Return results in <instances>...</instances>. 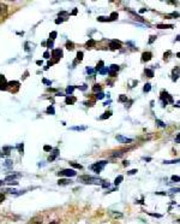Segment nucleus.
Returning a JSON list of instances; mask_svg holds the SVG:
<instances>
[{
  "mask_svg": "<svg viewBox=\"0 0 180 224\" xmlns=\"http://www.w3.org/2000/svg\"><path fill=\"white\" fill-rule=\"evenodd\" d=\"M79 182L87 183V185H99V183L102 182V180H100L99 177H94V176H89V175H83L78 177Z\"/></svg>",
  "mask_w": 180,
  "mask_h": 224,
  "instance_id": "obj_1",
  "label": "nucleus"
},
{
  "mask_svg": "<svg viewBox=\"0 0 180 224\" xmlns=\"http://www.w3.org/2000/svg\"><path fill=\"white\" fill-rule=\"evenodd\" d=\"M107 163L108 162H106V160H101V162H97V163H95V164H93V165H90V169H91L93 171H95V172H101L103 169H104V166L107 165Z\"/></svg>",
  "mask_w": 180,
  "mask_h": 224,
  "instance_id": "obj_2",
  "label": "nucleus"
},
{
  "mask_svg": "<svg viewBox=\"0 0 180 224\" xmlns=\"http://www.w3.org/2000/svg\"><path fill=\"white\" fill-rule=\"evenodd\" d=\"M160 99H161V101H162V104H163V106L167 105L168 102H169V104L173 102V98H172V95H169L166 91H162V92H161V97H160Z\"/></svg>",
  "mask_w": 180,
  "mask_h": 224,
  "instance_id": "obj_3",
  "label": "nucleus"
},
{
  "mask_svg": "<svg viewBox=\"0 0 180 224\" xmlns=\"http://www.w3.org/2000/svg\"><path fill=\"white\" fill-rule=\"evenodd\" d=\"M76 171L73 169H64L61 171L58 172V176H66V177H73V176H76Z\"/></svg>",
  "mask_w": 180,
  "mask_h": 224,
  "instance_id": "obj_4",
  "label": "nucleus"
},
{
  "mask_svg": "<svg viewBox=\"0 0 180 224\" xmlns=\"http://www.w3.org/2000/svg\"><path fill=\"white\" fill-rule=\"evenodd\" d=\"M63 57V51L60 48H56V50H53L52 51V58H54V63H58L59 59Z\"/></svg>",
  "mask_w": 180,
  "mask_h": 224,
  "instance_id": "obj_5",
  "label": "nucleus"
},
{
  "mask_svg": "<svg viewBox=\"0 0 180 224\" xmlns=\"http://www.w3.org/2000/svg\"><path fill=\"white\" fill-rule=\"evenodd\" d=\"M119 71V65L117 64H112V65L108 68V75H111L112 77H114L117 75V73Z\"/></svg>",
  "mask_w": 180,
  "mask_h": 224,
  "instance_id": "obj_6",
  "label": "nucleus"
},
{
  "mask_svg": "<svg viewBox=\"0 0 180 224\" xmlns=\"http://www.w3.org/2000/svg\"><path fill=\"white\" fill-rule=\"evenodd\" d=\"M19 82L18 81H11V82H7V89H11V88L13 87L14 88V89H13V93H16V92H17L18 89H19Z\"/></svg>",
  "mask_w": 180,
  "mask_h": 224,
  "instance_id": "obj_7",
  "label": "nucleus"
},
{
  "mask_svg": "<svg viewBox=\"0 0 180 224\" xmlns=\"http://www.w3.org/2000/svg\"><path fill=\"white\" fill-rule=\"evenodd\" d=\"M109 48H111L112 51L120 50V48H121V42L118 41V40H113V41H111V44H109Z\"/></svg>",
  "mask_w": 180,
  "mask_h": 224,
  "instance_id": "obj_8",
  "label": "nucleus"
},
{
  "mask_svg": "<svg viewBox=\"0 0 180 224\" xmlns=\"http://www.w3.org/2000/svg\"><path fill=\"white\" fill-rule=\"evenodd\" d=\"M11 151H12V147H11V146H5V147H3L1 149H0V156H1V157L10 156Z\"/></svg>",
  "mask_w": 180,
  "mask_h": 224,
  "instance_id": "obj_9",
  "label": "nucleus"
},
{
  "mask_svg": "<svg viewBox=\"0 0 180 224\" xmlns=\"http://www.w3.org/2000/svg\"><path fill=\"white\" fill-rule=\"evenodd\" d=\"M0 91H7V81L4 75H0Z\"/></svg>",
  "mask_w": 180,
  "mask_h": 224,
  "instance_id": "obj_10",
  "label": "nucleus"
},
{
  "mask_svg": "<svg viewBox=\"0 0 180 224\" xmlns=\"http://www.w3.org/2000/svg\"><path fill=\"white\" fill-rule=\"evenodd\" d=\"M42 217L41 216H35V217H32L29 222H28V224H42Z\"/></svg>",
  "mask_w": 180,
  "mask_h": 224,
  "instance_id": "obj_11",
  "label": "nucleus"
},
{
  "mask_svg": "<svg viewBox=\"0 0 180 224\" xmlns=\"http://www.w3.org/2000/svg\"><path fill=\"white\" fill-rule=\"evenodd\" d=\"M58 156H59V149H58V148L52 149V154H51L49 157H48V162H54Z\"/></svg>",
  "mask_w": 180,
  "mask_h": 224,
  "instance_id": "obj_12",
  "label": "nucleus"
},
{
  "mask_svg": "<svg viewBox=\"0 0 180 224\" xmlns=\"http://www.w3.org/2000/svg\"><path fill=\"white\" fill-rule=\"evenodd\" d=\"M153 58V53L151 52H143L142 54V62H149Z\"/></svg>",
  "mask_w": 180,
  "mask_h": 224,
  "instance_id": "obj_13",
  "label": "nucleus"
},
{
  "mask_svg": "<svg viewBox=\"0 0 180 224\" xmlns=\"http://www.w3.org/2000/svg\"><path fill=\"white\" fill-rule=\"evenodd\" d=\"M115 139H117L119 142H121V143H130V142H132V141H133L132 139H127V138H124V136H121V135H117V136H115Z\"/></svg>",
  "mask_w": 180,
  "mask_h": 224,
  "instance_id": "obj_14",
  "label": "nucleus"
},
{
  "mask_svg": "<svg viewBox=\"0 0 180 224\" xmlns=\"http://www.w3.org/2000/svg\"><path fill=\"white\" fill-rule=\"evenodd\" d=\"M76 98L75 97H72V95H67L66 97V99H65V102L67 104V105H73V104L76 102Z\"/></svg>",
  "mask_w": 180,
  "mask_h": 224,
  "instance_id": "obj_15",
  "label": "nucleus"
},
{
  "mask_svg": "<svg viewBox=\"0 0 180 224\" xmlns=\"http://www.w3.org/2000/svg\"><path fill=\"white\" fill-rule=\"evenodd\" d=\"M71 183H72V181L71 180H69V178H64V180H59L58 181V185L59 186H67V185H71Z\"/></svg>",
  "mask_w": 180,
  "mask_h": 224,
  "instance_id": "obj_16",
  "label": "nucleus"
},
{
  "mask_svg": "<svg viewBox=\"0 0 180 224\" xmlns=\"http://www.w3.org/2000/svg\"><path fill=\"white\" fill-rule=\"evenodd\" d=\"M18 177H21V174H13V175H9V176H6V178H5V181H13V180H16V178H18Z\"/></svg>",
  "mask_w": 180,
  "mask_h": 224,
  "instance_id": "obj_17",
  "label": "nucleus"
},
{
  "mask_svg": "<svg viewBox=\"0 0 180 224\" xmlns=\"http://www.w3.org/2000/svg\"><path fill=\"white\" fill-rule=\"evenodd\" d=\"M6 12H7V6H6L5 4L0 3V17H1V16H4Z\"/></svg>",
  "mask_w": 180,
  "mask_h": 224,
  "instance_id": "obj_18",
  "label": "nucleus"
},
{
  "mask_svg": "<svg viewBox=\"0 0 180 224\" xmlns=\"http://www.w3.org/2000/svg\"><path fill=\"white\" fill-rule=\"evenodd\" d=\"M96 45V41H95V40H93V39H90L89 40V41L87 42V48L89 50V48H93V47Z\"/></svg>",
  "mask_w": 180,
  "mask_h": 224,
  "instance_id": "obj_19",
  "label": "nucleus"
},
{
  "mask_svg": "<svg viewBox=\"0 0 180 224\" xmlns=\"http://www.w3.org/2000/svg\"><path fill=\"white\" fill-rule=\"evenodd\" d=\"M101 89H102V86L99 84V83H96V84L93 87V92H94V93H100Z\"/></svg>",
  "mask_w": 180,
  "mask_h": 224,
  "instance_id": "obj_20",
  "label": "nucleus"
},
{
  "mask_svg": "<svg viewBox=\"0 0 180 224\" xmlns=\"http://www.w3.org/2000/svg\"><path fill=\"white\" fill-rule=\"evenodd\" d=\"M157 28L159 29H172V28H174L172 24H157Z\"/></svg>",
  "mask_w": 180,
  "mask_h": 224,
  "instance_id": "obj_21",
  "label": "nucleus"
},
{
  "mask_svg": "<svg viewBox=\"0 0 180 224\" xmlns=\"http://www.w3.org/2000/svg\"><path fill=\"white\" fill-rule=\"evenodd\" d=\"M122 180H124V176H122V175H119L118 177L115 178V181H114V185H115V186L120 185V183H121V181H122Z\"/></svg>",
  "mask_w": 180,
  "mask_h": 224,
  "instance_id": "obj_22",
  "label": "nucleus"
},
{
  "mask_svg": "<svg viewBox=\"0 0 180 224\" xmlns=\"http://www.w3.org/2000/svg\"><path fill=\"white\" fill-rule=\"evenodd\" d=\"M112 116V112L111 111H107V112H104V113L100 117V119H107V118H109Z\"/></svg>",
  "mask_w": 180,
  "mask_h": 224,
  "instance_id": "obj_23",
  "label": "nucleus"
},
{
  "mask_svg": "<svg viewBox=\"0 0 180 224\" xmlns=\"http://www.w3.org/2000/svg\"><path fill=\"white\" fill-rule=\"evenodd\" d=\"M66 48H67L69 51H72L73 48H75V44H73L72 41H67V42H66Z\"/></svg>",
  "mask_w": 180,
  "mask_h": 224,
  "instance_id": "obj_24",
  "label": "nucleus"
},
{
  "mask_svg": "<svg viewBox=\"0 0 180 224\" xmlns=\"http://www.w3.org/2000/svg\"><path fill=\"white\" fill-rule=\"evenodd\" d=\"M144 74L148 76V77H154V71L150 70V69H145V70H144Z\"/></svg>",
  "mask_w": 180,
  "mask_h": 224,
  "instance_id": "obj_25",
  "label": "nucleus"
},
{
  "mask_svg": "<svg viewBox=\"0 0 180 224\" xmlns=\"http://www.w3.org/2000/svg\"><path fill=\"white\" fill-rule=\"evenodd\" d=\"M150 89H151V84H150V83H145V84H144V88H143V92H144V93H148V92H150Z\"/></svg>",
  "mask_w": 180,
  "mask_h": 224,
  "instance_id": "obj_26",
  "label": "nucleus"
},
{
  "mask_svg": "<svg viewBox=\"0 0 180 224\" xmlns=\"http://www.w3.org/2000/svg\"><path fill=\"white\" fill-rule=\"evenodd\" d=\"M76 89V87H73V86H69L67 88H66V94L67 95H71L72 94V92Z\"/></svg>",
  "mask_w": 180,
  "mask_h": 224,
  "instance_id": "obj_27",
  "label": "nucleus"
},
{
  "mask_svg": "<svg viewBox=\"0 0 180 224\" xmlns=\"http://www.w3.org/2000/svg\"><path fill=\"white\" fill-rule=\"evenodd\" d=\"M124 152L125 151H118V152H114V153L112 154L113 158H117V157H121L122 154H124Z\"/></svg>",
  "mask_w": 180,
  "mask_h": 224,
  "instance_id": "obj_28",
  "label": "nucleus"
},
{
  "mask_svg": "<svg viewBox=\"0 0 180 224\" xmlns=\"http://www.w3.org/2000/svg\"><path fill=\"white\" fill-rule=\"evenodd\" d=\"M179 76V66H177V71L173 70V81H177Z\"/></svg>",
  "mask_w": 180,
  "mask_h": 224,
  "instance_id": "obj_29",
  "label": "nucleus"
},
{
  "mask_svg": "<svg viewBox=\"0 0 180 224\" xmlns=\"http://www.w3.org/2000/svg\"><path fill=\"white\" fill-rule=\"evenodd\" d=\"M103 60H100L99 62V64H97V66H96V69H95V71H100L101 69H103Z\"/></svg>",
  "mask_w": 180,
  "mask_h": 224,
  "instance_id": "obj_30",
  "label": "nucleus"
},
{
  "mask_svg": "<svg viewBox=\"0 0 180 224\" xmlns=\"http://www.w3.org/2000/svg\"><path fill=\"white\" fill-rule=\"evenodd\" d=\"M83 52L82 51H79V52H77V62H82L83 60Z\"/></svg>",
  "mask_w": 180,
  "mask_h": 224,
  "instance_id": "obj_31",
  "label": "nucleus"
},
{
  "mask_svg": "<svg viewBox=\"0 0 180 224\" xmlns=\"http://www.w3.org/2000/svg\"><path fill=\"white\" fill-rule=\"evenodd\" d=\"M118 18V12H112L111 16H109V19L111 21H115Z\"/></svg>",
  "mask_w": 180,
  "mask_h": 224,
  "instance_id": "obj_32",
  "label": "nucleus"
},
{
  "mask_svg": "<svg viewBox=\"0 0 180 224\" xmlns=\"http://www.w3.org/2000/svg\"><path fill=\"white\" fill-rule=\"evenodd\" d=\"M97 21L99 22H109V17H103V16H100L99 18H97Z\"/></svg>",
  "mask_w": 180,
  "mask_h": 224,
  "instance_id": "obj_33",
  "label": "nucleus"
},
{
  "mask_svg": "<svg viewBox=\"0 0 180 224\" xmlns=\"http://www.w3.org/2000/svg\"><path fill=\"white\" fill-rule=\"evenodd\" d=\"M118 101H119V102H125V101H127V95H120L119 99H118Z\"/></svg>",
  "mask_w": 180,
  "mask_h": 224,
  "instance_id": "obj_34",
  "label": "nucleus"
},
{
  "mask_svg": "<svg viewBox=\"0 0 180 224\" xmlns=\"http://www.w3.org/2000/svg\"><path fill=\"white\" fill-rule=\"evenodd\" d=\"M47 113H49V115H55V111H54V107H53V105H51L47 109Z\"/></svg>",
  "mask_w": 180,
  "mask_h": 224,
  "instance_id": "obj_35",
  "label": "nucleus"
},
{
  "mask_svg": "<svg viewBox=\"0 0 180 224\" xmlns=\"http://www.w3.org/2000/svg\"><path fill=\"white\" fill-rule=\"evenodd\" d=\"M85 129H87V127H72L71 128V130H79V131L85 130Z\"/></svg>",
  "mask_w": 180,
  "mask_h": 224,
  "instance_id": "obj_36",
  "label": "nucleus"
},
{
  "mask_svg": "<svg viewBox=\"0 0 180 224\" xmlns=\"http://www.w3.org/2000/svg\"><path fill=\"white\" fill-rule=\"evenodd\" d=\"M17 148H18V151H19V153L23 154V152H24V143H23V142L19 143V145L17 146Z\"/></svg>",
  "mask_w": 180,
  "mask_h": 224,
  "instance_id": "obj_37",
  "label": "nucleus"
},
{
  "mask_svg": "<svg viewBox=\"0 0 180 224\" xmlns=\"http://www.w3.org/2000/svg\"><path fill=\"white\" fill-rule=\"evenodd\" d=\"M70 165H71V166H73V167H76V169H79V170L82 169V165H80V164H77V163L71 162V163H70Z\"/></svg>",
  "mask_w": 180,
  "mask_h": 224,
  "instance_id": "obj_38",
  "label": "nucleus"
},
{
  "mask_svg": "<svg viewBox=\"0 0 180 224\" xmlns=\"http://www.w3.org/2000/svg\"><path fill=\"white\" fill-rule=\"evenodd\" d=\"M63 17H69V13H67V12H65V11L60 12V13H59V18H61V19L64 21V18H63Z\"/></svg>",
  "mask_w": 180,
  "mask_h": 224,
  "instance_id": "obj_39",
  "label": "nucleus"
},
{
  "mask_svg": "<svg viewBox=\"0 0 180 224\" xmlns=\"http://www.w3.org/2000/svg\"><path fill=\"white\" fill-rule=\"evenodd\" d=\"M103 98H104V94H103L102 92H100V93H96V99L101 100V99H103Z\"/></svg>",
  "mask_w": 180,
  "mask_h": 224,
  "instance_id": "obj_40",
  "label": "nucleus"
},
{
  "mask_svg": "<svg viewBox=\"0 0 180 224\" xmlns=\"http://www.w3.org/2000/svg\"><path fill=\"white\" fill-rule=\"evenodd\" d=\"M99 73L101 74V75H106V74H108V68H103V69H101Z\"/></svg>",
  "mask_w": 180,
  "mask_h": 224,
  "instance_id": "obj_41",
  "label": "nucleus"
},
{
  "mask_svg": "<svg viewBox=\"0 0 180 224\" xmlns=\"http://www.w3.org/2000/svg\"><path fill=\"white\" fill-rule=\"evenodd\" d=\"M47 47H48V48H52V47H53V40H51V39H48V41H47Z\"/></svg>",
  "mask_w": 180,
  "mask_h": 224,
  "instance_id": "obj_42",
  "label": "nucleus"
},
{
  "mask_svg": "<svg viewBox=\"0 0 180 224\" xmlns=\"http://www.w3.org/2000/svg\"><path fill=\"white\" fill-rule=\"evenodd\" d=\"M156 124H157L159 127H161V128H165V127H166V124L163 123L162 121H160V119H156Z\"/></svg>",
  "mask_w": 180,
  "mask_h": 224,
  "instance_id": "obj_43",
  "label": "nucleus"
},
{
  "mask_svg": "<svg viewBox=\"0 0 180 224\" xmlns=\"http://www.w3.org/2000/svg\"><path fill=\"white\" fill-rule=\"evenodd\" d=\"M56 35H58V33H56V31H52L51 35H49V39H51V40H54V39L56 37Z\"/></svg>",
  "mask_w": 180,
  "mask_h": 224,
  "instance_id": "obj_44",
  "label": "nucleus"
},
{
  "mask_svg": "<svg viewBox=\"0 0 180 224\" xmlns=\"http://www.w3.org/2000/svg\"><path fill=\"white\" fill-rule=\"evenodd\" d=\"M43 149H45V151H46V152H51V151H52V149H53V148H52V147H51V146H48V145H46V146H45V147H43Z\"/></svg>",
  "mask_w": 180,
  "mask_h": 224,
  "instance_id": "obj_45",
  "label": "nucleus"
},
{
  "mask_svg": "<svg viewBox=\"0 0 180 224\" xmlns=\"http://www.w3.org/2000/svg\"><path fill=\"white\" fill-rule=\"evenodd\" d=\"M173 163H179V159H177V160H165V164H173Z\"/></svg>",
  "mask_w": 180,
  "mask_h": 224,
  "instance_id": "obj_46",
  "label": "nucleus"
},
{
  "mask_svg": "<svg viewBox=\"0 0 180 224\" xmlns=\"http://www.w3.org/2000/svg\"><path fill=\"white\" fill-rule=\"evenodd\" d=\"M172 181H174V182H179V181H180L179 176H172Z\"/></svg>",
  "mask_w": 180,
  "mask_h": 224,
  "instance_id": "obj_47",
  "label": "nucleus"
},
{
  "mask_svg": "<svg viewBox=\"0 0 180 224\" xmlns=\"http://www.w3.org/2000/svg\"><path fill=\"white\" fill-rule=\"evenodd\" d=\"M5 200V194H3V193H0V204H1L3 201Z\"/></svg>",
  "mask_w": 180,
  "mask_h": 224,
  "instance_id": "obj_48",
  "label": "nucleus"
},
{
  "mask_svg": "<svg viewBox=\"0 0 180 224\" xmlns=\"http://www.w3.org/2000/svg\"><path fill=\"white\" fill-rule=\"evenodd\" d=\"M155 40H156V36H155V35H153V36H150V40H149V44H153V42L155 41Z\"/></svg>",
  "mask_w": 180,
  "mask_h": 224,
  "instance_id": "obj_49",
  "label": "nucleus"
},
{
  "mask_svg": "<svg viewBox=\"0 0 180 224\" xmlns=\"http://www.w3.org/2000/svg\"><path fill=\"white\" fill-rule=\"evenodd\" d=\"M87 71H88V74H91V75L95 73V70H94V69H90V68H88Z\"/></svg>",
  "mask_w": 180,
  "mask_h": 224,
  "instance_id": "obj_50",
  "label": "nucleus"
},
{
  "mask_svg": "<svg viewBox=\"0 0 180 224\" xmlns=\"http://www.w3.org/2000/svg\"><path fill=\"white\" fill-rule=\"evenodd\" d=\"M43 57H45L46 59H48V58H49V52H47V51H46V52L43 53Z\"/></svg>",
  "mask_w": 180,
  "mask_h": 224,
  "instance_id": "obj_51",
  "label": "nucleus"
},
{
  "mask_svg": "<svg viewBox=\"0 0 180 224\" xmlns=\"http://www.w3.org/2000/svg\"><path fill=\"white\" fill-rule=\"evenodd\" d=\"M78 88H79L80 91H85V89H87L88 87H87V84H83V86H80V87H78Z\"/></svg>",
  "mask_w": 180,
  "mask_h": 224,
  "instance_id": "obj_52",
  "label": "nucleus"
},
{
  "mask_svg": "<svg viewBox=\"0 0 180 224\" xmlns=\"http://www.w3.org/2000/svg\"><path fill=\"white\" fill-rule=\"evenodd\" d=\"M43 83H45V84H49V86L52 84V82L48 81V80H46V78H43Z\"/></svg>",
  "mask_w": 180,
  "mask_h": 224,
  "instance_id": "obj_53",
  "label": "nucleus"
},
{
  "mask_svg": "<svg viewBox=\"0 0 180 224\" xmlns=\"http://www.w3.org/2000/svg\"><path fill=\"white\" fill-rule=\"evenodd\" d=\"M136 172H137V170H136V169H133V170H131V171H128L127 174H128V175H135Z\"/></svg>",
  "mask_w": 180,
  "mask_h": 224,
  "instance_id": "obj_54",
  "label": "nucleus"
},
{
  "mask_svg": "<svg viewBox=\"0 0 180 224\" xmlns=\"http://www.w3.org/2000/svg\"><path fill=\"white\" fill-rule=\"evenodd\" d=\"M102 187H103V188H108V187H109V183H107V182L102 183Z\"/></svg>",
  "mask_w": 180,
  "mask_h": 224,
  "instance_id": "obj_55",
  "label": "nucleus"
},
{
  "mask_svg": "<svg viewBox=\"0 0 180 224\" xmlns=\"http://www.w3.org/2000/svg\"><path fill=\"white\" fill-rule=\"evenodd\" d=\"M175 142H177V143H179V142H180V134H178V135H177V138H175Z\"/></svg>",
  "mask_w": 180,
  "mask_h": 224,
  "instance_id": "obj_56",
  "label": "nucleus"
},
{
  "mask_svg": "<svg viewBox=\"0 0 180 224\" xmlns=\"http://www.w3.org/2000/svg\"><path fill=\"white\" fill-rule=\"evenodd\" d=\"M64 21L61 19V18H59V19H55V23H56V24H60V23H63Z\"/></svg>",
  "mask_w": 180,
  "mask_h": 224,
  "instance_id": "obj_57",
  "label": "nucleus"
},
{
  "mask_svg": "<svg viewBox=\"0 0 180 224\" xmlns=\"http://www.w3.org/2000/svg\"><path fill=\"white\" fill-rule=\"evenodd\" d=\"M11 164H12L11 160H6V164H5V165H6V166H11Z\"/></svg>",
  "mask_w": 180,
  "mask_h": 224,
  "instance_id": "obj_58",
  "label": "nucleus"
},
{
  "mask_svg": "<svg viewBox=\"0 0 180 224\" xmlns=\"http://www.w3.org/2000/svg\"><path fill=\"white\" fill-rule=\"evenodd\" d=\"M36 64H37V65H42V60H37Z\"/></svg>",
  "mask_w": 180,
  "mask_h": 224,
  "instance_id": "obj_59",
  "label": "nucleus"
},
{
  "mask_svg": "<svg viewBox=\"0 0 180 224\" xmlns=\"http://www.w3.org/2000/svg\"><path fill=\"white\" fill-rule=\"evenodd\" d=\"M128 164H130V163H128V162H127V160H125V162H124V164H122V165H124V166H127V165H128Z\"/></svg>",
  "mask_w": 180,
  "mask_h": 224,
  "instance_id": "obj_60",
  "label": "nucleus"
},
{
  "mask_svg": "<svg viewBox=\"0 0 180 224\" xmlns=\"http://www.w3.org/2000/svg\"><path fill=\"white\" fill-rule=\"evenodd\" d=\"M72 15H77V9H75V10L72 11Z\"/></svg>",
  "mask_w": 180,
  "mask_h": 224,
  "instance_id": "obj_61",
  "label": "nucleus"
},
{
  "mask_svg": "<svg viewBox=\"0 0 180 224\" xmlns=\"http://www.w3.org/2000/svg\"><path fill=\"white\" fill-rule=\"evenodd\" d=\"M145 11H146V9H142L139 12H141V13H143V12H145Z\"/></svg>",
  "mask_w": 180,
  "mask_h": 224,
  "instance_id": "obj_62",
  "label": "nucleus"
},
{
  "mask_svg": "<svg viewBox=\"0 0 180 224\" xmlns=\"http://www.w3.org/2000/svg\"><path fill=\"white\" fill-rule=\"evenodd\" d=\"M3 185H4V182H3L1 180H0V186H3Z\"/></svg>",
  "mask_w": 180,
  "mask_h": 224,
  "instance_id": "obj_63",
  "label": "nucleus"
},
{
  "mask_svg": "<svg viewBox=\"0 0 180 224\" xmlns=\"http://www.w3.org/2000/svg\"><path fill=\"white\" fill-rule=\"evenodd\" d=\"M51 224H58V222H55V221H54V222H52Z\"/></svg>",
  "mask_w": 180,
  "mask_h": 224,
  "instance_id": "obj_64",
  "label": "nucleus"
}]
</instances>
